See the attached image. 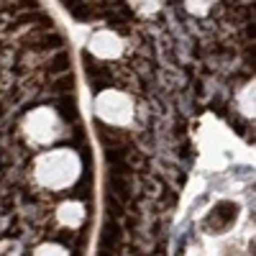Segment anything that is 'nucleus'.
Wrapping results in <instances>:
<instances>
[{
  "label": "nucleus",
  "mask_w": 256,
  "mask_h": 256,
  "mask_svg": "<svg viewBox=\"0 0 256 256\" xmlns=\"http://www.w3.org/2000/svg\"><path fill=\"white\" fill-rule=\"evenodd\" d=\"M31 172L38 187L52 190V192H64L80 182L82 156L70 146H54L36 154Z\"/></svg>",
  "instance_id": "obj_1"
},
{
  "label": "nucleus",
  "mask_w": 256,
  "mask_h": 256,
  "mask_svg": "<svg viewBox=\"0 0 256 256\" xmlns=\"http://www.w3.org/2000/svg\"><path fill=\"white\" fill-rule=\"evenodd\" d=\"M20 134L24 138L46 152V148H54L64 136H67V123L59 116L56 108L52 105H38V108H31L24 118H20Z\"/></svg>",
  "instance_id": "obj_2"
},
{
  "label": "nucleus",
  "mask_w": 256,
  "mask_h": 256,
  "mask_svg": "<svg viewBox=\"0 0 256 256\" xmlns=\"http://www.w3.org/2000/svg\"><path fill=\"white\" fill-rule=\"evenodd\" d=\"M92 110H95L98 120L105 123V126L128 128L134 123V118H136V102H134V98L128 92L108 88V90H100L95 95Z\"/></svg>",
  "instance_id": "obj_3"
},
{
  "label": "nucleus",
  "mask_w": 256,
  "mask_h": 256,
  "mask_svg": "<svg viewBox=\"0 0 256 256\" xmlns=\"http://www.w3.org/2000/svg\"><path fill=\"white\" fill-rule=\"evenodd\" d=\"M88 52L95 56V59H102V62H113V59H120L123 52H126V41L118 31L113 28H98L92 31V36L88 38Z\"/></svg>",
  "instance_id": "obj_4"
},
{
  "label": "nucleus",
  "mask_w": 256,
  "mask_h": 256,
  "mask_svg": "<svg viewBox=\"0 0 256 256\" xmlns=\"http://www.w3.org/2000/svg\"><path fill=\"white\" fill-rule=\"evenodd\" d=\"M84 218H88V208H84L80 200H62L56 205V220H59L62 228L77 230V228H82Z\"/></svg>",
  "instance_id": "obj_5"
},
{
  "label": "nucleus",
  "mask_w": 256,
  "mask_h": 256,
  "mask_svg": "<svg viewBox=\"0 0 256 256\" xmlns=\"http://www.w3.org/2000/svg\"><path fill=\"white\" fill-rule=\"evenodd\" d=\"M236 105H238V110H241L246 118H254V82L244 84V88L238 90Z\"/></svg>",
  "instance_id": "obj_6"
},
{
  "label": "nucleus",
  "mask_w": 256,
  "mask_h": 256,
  "mask_svg": "<svg viewBox=\"0 0 256 256\" xmlns=\"http://www.w3.org/2000/svg\"><path fill=\"white\" fill-rule=\"evenodd\" d=\"M31 256H70V248L56 244V241H44V244H38L34 248Z\"/></svg>",
  "instance_id": "obj_7"
},
{
  "label": "nucleus",
  "mask_w": 256,
  "mask_h": 256,
  "mask_svg": "<svg viewBox=\"0 0 256 256\" xmlns=\"http://www.w3.org/2000/svg\"><path fill=\"white\" fill-rule=\"evenodd\" d=\"M0 256H24V248H20L18 241L6 238V241H0Z\"/></svg>",
  "instance_id": "obj_8"
},
{
  "label": "nucleus",
  "mask_w": 256,
  "mask_h": 256,
  "mask_svg": "<svg viewBox=\"0 0 256 256\" xmlns=\"http://www.w3.org/2000/svg\"><path fill=\"white\" fill-rule=\"evenodd\" d=\"M134 6V10H138V13H156V10H162V3H131Z\"/></svg>",
  "instance_id": "obj_9"
},
{
  "label": "nucleus",
  "mask_w": 256,
  "mask_h": 256,
  "mask_svg": "<svg viewBox=\"0 0 256 256\" xmlns=\"http://www.w3.org/2000/svg\"><path fill=\"white\" fill-rule=\"evenodd\" d=\"M184 6H187V13H195V16L210 13V3H184Z\"/></svg>",
  "instance_id": "obj_10"
}]
</instances>
